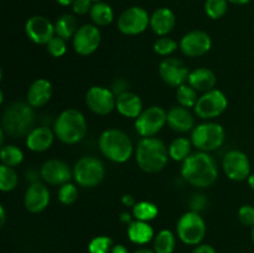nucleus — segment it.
Masks as SVG:
<instances>
[{
  "label": "nucleus",
  "mask_w": 254,
  "mask_h": 253,
  "mask_svg": "<svg viewBox=\"0 0 254 253\" xmlns=\"http://www.w3.org/2000/svg\"><path fill=\"white\" fill-rule=\"evenodd\" d=\"M181 175L195 188H210L218 178L217 164L208 153L197 151L183 161Z\"/></svg>",
  "instance_id": "f257e3e1"
},
{
  "label": "nucleus",
  "mask_w": 254,
  "mask_h": 253,
  "mask_svg": "<svg viewBox=\"0 0 254 253\" xmlns=\"http://www.w3.org/2000/svg\"><path fill=\"white\" fill-rule=\"evenodd\" d=\"M34 107L27 102H12L2 112L1 129L12 138L27 136L35 128Z\"/></svg>",
  "instance_id": "f03ea898"
},
{
  "label": "nucleus",
  "mask_w": 254,
  "mask_h": 253,
  "mask_svg": "<svg viewBox=\"0 0 254 253\" xmlns=\"http://www.w3.org/2000/svg\"><path fill=\"white\" fill-rule=\"evenodd\" d=\"M169 148L155 136L141 138L135 149V160L139 168L149 174H155L168 165Z\"/></svg>",
  "instance_id": "7ed1b4c3"
},
{
  "label": "nucleus",
  "mask_w": 254,
  "mask_h": 253,
  "mask_svg": "<svg viewBox=\"0 0 254 253\" xmlns=\"http://www.w3.org/2000/svg\"><path fill=\"white\" fill-rule=\"evenodd\" d=\"M101 153L117 164H123L131 158L134 151L133 143L130 138L119 129H106L101 134L98 140Z\"/></svg>",
  "instance_id": "20e7f679"
},
{
  "label": "nucleus",
  "mask_w": 254,
  "mask_h": 253,
  "mask_svg": "<svg viewBox=\"0 0 254 253\" xmlns=\"http://www.w3.org/2000/svg\"><path fill=\"white\" fill-rule=\"evenodd\" d=\"M54 131L62 143L77 144L87 133L86 117L78 109H66L55 121Z\"/></svg>",
  "instance_id": "39448f33"
},
{
  "label": "nucleus",
  "mask_w": 254,
  "mask_h": 253,
  "mask_svg": "<svg viewBox=\"0 0 254 253\" xmlns=\"http://www.w3.org/2000/svg\"><path fill=\"white\" fill-rule=\"evenodd\" d=\"M226 138V131L223 126L213 122H206V123L198 124L191 130V141L198 151H210L217 150L223 145Z\"/></svg>",
  "instance_id": "423d86ee"
},
{
  "label": "nucleus",
  "mask_w": 254,
  "mask_h": 253,
  "mask_svg": "<svg viewBox=\"0 0 254 253\" xmlns=\"http://www.w3.org/2000/svg\"><path fill=\"white\" fill-rule=\"evenodd\" d=\"M73 178L82 188H96L103 181L106 169L96 156H83L73 166Z\"/></svg>",
  "instance_id": "0eeeda50"
},
{
  "label": "nucleus",
  "mask_w": 254,
  "mask_h": 253,
  "mask_svg": "<svg viewBox=\"0 0 254 253\" xmlns=\"http://www.w3.org/2000/svg\"><path fill=\"white\" fill-rule=\"evenodd\" d=\"M176 232L183 243L189 246H198L206 236L205 220L196 211L185 212L179 218Z\"/></svg>",
  "instance_id": "6e6552de"
},
{
  "label": "nucleus",
  "mask_w": 254,
  "mask_h": 253,
  "mask_svg": "<svg viewBox=\"0 0 254 253\" xmlns=\"http://www.w3.org/2000/svg\"><path fill=\"white\" fill-rule=\"evenodd\" d=\"M168 123V112L159 106L144 109L135 119V130L143 138L154 136Z\"/></svg>",
  "instance_id": "1a4fd4ad"
},
{
  "label": "nucleus",
  "mask_w": 254,
  "mask_h": 253,
  "mask_svg": "<svg viewBox=\"0 0 254 253\" xmlns=\"http://www.w3.org/2000/svg\"><path fill=\"white\" fill-rule=\"evenodd\" d=\"M117 26L122 34L135 36L144 32L150 26V16L144 7H128L119 15Z\"/></svg>",
  "instance_id": "9d476101"
},
{
  "label": "nucleus",
  "mask_w": 254,
  "mask_h": 253,
  "mask_svg": "<svg viewBox=\"0 0 254 253\" xmlns=\"http://www.w3.org/2000/svg\"><path fill=\"white\" fill-rule=\"evenodd\" d=\"M227 106L228 99L226 94L220 89L213 88L203 93L198 98L193 111H195L196 116L200 117L201 119L210 121V119H215L221 116L226 111Z\"/></svg>",
  "instance_id": "9b49d317"
},
{
  "label": "nucleus",
  "mask_w": 254,
  "mask_h": 253,
  "mask_svg": "<svg viewBox=\"0 0 254 253\" xmlns=\"http://www.w3.org/2000/svg\"><path fill=\"white\" fill-rule=\"evenodd\" d=\"M87 107L98 116H107L116 108L117 96L113 91L103 86H93L87 91L84 97Z\"/></svg>",
  "instance_id": "f8f14e48"
},
{
  "label": "nucleus",
  "mask_w": 254,
  "mask_h": 253,
  "mask_svg": "<svg viewBox=\"0 0 254 253\" xmlns=\"http://www.w3.org/2000/svg\"><path fill=\"white\" fill-rule=\"evenodd\" d=\"M102 41V35L98 26L93 24H84L78 27L72 39L74 51L81 56H89L97 51Z\"/></svg>",
  "instance_id": "ddd939ff"
},
{
  "label": "nucleus",
  "mask_w": 254,
  "mask_h": 253,
  "mask_svg": "<svg viewBox=\"0 0 254 253\" xmlns=\"http://www.w3.org/2000/svg\"><path fill=\"white\" fill-rule=\"evenodd\" d=\"M222 168L228 179L233 181L247 180L251 175V161L241 150H230L222 160Z\"/></svg>",
  "instance_id": "4468645a"
},
{
  "label": "nucleus",
  "mask_w": 254,
  "mask_h": 253,
  "mask_svg": "<svg viewBox=\"0 0 254 253\" xmlns=\"http://www.w3.org/2000/svg\"><path fill=\"white\" fill-rule=\"evenodd\" d=\"M212 46L211 36L202 30H193L184 35L180 41V50L188 57H200L207 54Z\"/></svg>",
  "instance_id": "2eb2a0df"
},
{
  "label": "nucleus",
  "mask_w": 254,
  "mask_h": 253,
  "mask_svg": "<svg viewBox=\"0 0 254 253\" xmlns=\"http://www.w3.org/2000/svg\"><path fill=\"white\" fill-rule=\"evenodd\" d=\"M159 74L161 79L170 87H180L188 81L190 72L181 60L168 57L159 64Z\"/></svg>",
  "instance_id": "dca6fc26"
},
{
  "label": "nucleus",
  "mask_w": 254,
  "mask_h": 253,
  "mask_svg": "<svg viewBox=\"0 0 254 253\" xmlns=\"http://www.w3.org/2000/svg\"><path fill=\"white\" fill-rule=\"evenodd\" d=\"M25 32L27 37L36 45H47L56 35L55 24L41 15L31 16L25 24Z\"/></svg>",
  "instance_id": "f3484780"
},
{
  "label": "nucleus",
  "mask_w": 254,
  "mask_h": 253,
  "mask_svg": "<svg viewBox=\"0 0 254 253\" xmlns=\"http://www.w3.org/2000/svg\"><path fill=\"white\" fill-rule=\"evenodd\" d=\"M40 174L41 178L50 185H64L69 183L73 176V171L69 169V166L59 159H51L42 164Z\"/></svg>",
  "instance_id": "a211bd4d"
},
{
  "label": "nucleus",
  "mask_w": 254,
  "mask_h": 253,
  "mask_svg": "<svg viewBox=\"0 0 254 253\" xmlns=\"http://www.w3.org/2000/svg\"><path fill=\"white\" fill-rule=\"evenodd\" d=\"M50 201H51V195L49 189L39 181L32 183L27 188L24 196L25 208L31 213L42 212L49 206Z\"/></svg>",
  "instance_id": "6ab92c4d"
},
{
  "label": "nucleus",
  "mask_w": 254,
  "mask_h": 253,
  "mask_svg": "<svg viewBox=\"0 0 254 253\" xmlns=\"http://www.w3.org/2000/svg\"><path fill=\"white\" fill-rule=\"evenodd\" d=\"M52 97V83L46 78H39L27 89V103L34 108H40L49 103Z\"/></svg>",
  "instance_id": "aec40b11"
},
{
  "label": "nucleus",
  "mask_w": 254,
  "mask_h": 253,
  "mask_svg": "<svg viewBox=\"0 0 254 253\" xmlns=\"http://www.w3.org/2000/svg\"><path fill=\"white\" fill-rule=\"evenodd\" d=\"M55 131L49 126H35L26 136V146L35 153H42L51 148L55 139Z\"/></svg>",
  "instance_id": "412c9836"
},
{
  "label": "nucleus",
  "mask_w": 254,
  "mask_h": 253,
  "mask_svg": "<svg viewBox=\"0 0 254 253\" xmlns=\"http://www.w3.org/2000/svg\"><path fill=\"white\" fill-rule=\"evenodd\" d=\"M168 124L173 130L179 133H188L195 128V119L190 109L175 106L168 112Z\"/></svg>",
  "instance_id": "4be33fe9"
},
{
  "label": "nucleus",
  "mask_w": 254,
  "mask_h": 253,
  "mask_svg": "<svg viewBox=\"0 0 254 253\" xmlns=\"http://www.w3.org/2000/svg\"><path fill=\"white\" fill-rule=\"evenodd\" d=\"M116 109L126 118L136 119L143 112V102L138 94L127 91L117 96Z\"/></svg>",
  "instance_id": "5701e85b"
},
{
  "label": "nucleus",
  "mask_w": 254,
  "mask_h": 253,
  "mask_svg": "<svg viewBox=\"0 0 254 253\" xmlns=\"http://www.w3.org/2000/svg\"><path fill=\"white\" fill-rule=\"evenodd\" d=\"M176 17L169 7H159L150 15V29L158 36H166L174 30Z\"/></svg>",
  "instance_id": "b1692460"
},
{
  "label": "nucleus",
  "mask_w": 254,
  "mask_h": 253,
  "mask_svg": "<svg viewBox=\"0 0 254 253\" xmlns=\"http://www.w3.org/2000/svg\"><path fill=\"white\" fill-rule=\"evenodd\" d=\"M188 82L197 92L206 93V92L215 88L216 83H217V77L212 69L201 67V68H196L190 72Z\"/></svg>",
  "instance_id": "393cba45"
},
{
  "label": "nucleus",
  "mask_w": 254,
  "mask_h": 253,
  "mask_svg": "<svg viewBox=\"0 0 254 253\" xmlns=\"http://www.w3.org/2000/svg\"><path fill=\"white\" fill-rule=\"evenodd\" d=\"M128 237L135 245H146L155 237V235L154 228L148 222L135 220L128 225Z\"/></svg>",
  "instance_id": "a878e982"
},
{
  "label": "nucleus",
  "mask_w": 254,
  "mask_h": 253,
  "mask_svg": "<svg viewBox=\"0 0 254 253\" xmlns=\"http://www.w3.org/2000/svg\"><path fill=\"white\" fill-rule=\"evenodd\" d=\"M92 21L97 26H108L114 20V11L109 4L104 1L93 2L92 9L89 11Z\"/></svg>",
  "instance_id": "bb28decb"
},
{
  "label": "nucleus",
  "mask_w": 254,
  "mask_h": 253,
  "mask_svg": "<svg viewBox=\"0 0 254 253\" xmlns=\"http://www.w3.org/2000/svg\"><path fill=\"white\" fill-rule=\"evenodd\" d=\"M77 30H78L77 20L72 14L61 15L56 20V22H55V31H56V35L62 37V39H64L66 41L69 39H73Z\"/></svg>",
  "instance_id": "cd10ccee"
},
{
  "label": "nucleus",
  "mask_w": 254,
  "mask_h": 253,
  "mask_svg": "<svg viewBox=\"0 0 254 253\" xmlns=\"http://www.w3.org/2000/svg\"><path fill=\"white\" fill-rule=\"evenodd\" d=\"M191 146H192L191 139L184 136L176 138L169 145V155L175 161H185L191 155Z\"/></svg>",
  "instance_id": "c85d7f7f"
},
{
  "label": "nucleus",
  "mask_w": 254,
  "mask_h": 253,
  "mask_svg": "<svg viewBox=\"0 0 254 253\" xmlns=\"http://www.w3.org/2000/svg\"><path fill=\"white\" fill-rule=\"evenodd\" d=\"M176 246V238L171 231L161 230L154 237V251L155 253H173Z\"/></svg>",
  "instance_id": "c756f323"
},
{
  "label": "nucleus",
  "mask_w": 254,
  "mask_h": 253,
  "mask_svg": "<svg viewBox=\"0 0 254 253\" xmlns=\"http://www.w3.org/2000/svg\"><path fill=\"white\" fill-rule=\"evenodd\" d=\"M131 213L135 220L149 222V221L156 218V216L159 215V208L155 203L150 202V201H140L133 206Z\"/></svg>",
  "instance_id": "7c9ffc66"
},
{
  "label": "nucleus",
  "mask_w": 254,
  "mask_h": 253,
  "mask_svg": "<svg viewBox=\"0 0 254 253\" xmlns=\"http://www.w3.org/2000/svg\"><path fill=\"white\" fill-rule=\"evenodd\" d=\"M0 160H1L2 165L10 166V168H15V166L20 165L24 160V153L21 149L16 145H9L1 146L0 150Z\"/></svg>",
  "instance_id": "2f4dec72"
},
{
  "label": "nucleus",
  "mask_w": 254,
  "mask_h": 253,
  "mask_svg": "<svg viewBox=\"0 0 254 253\" xmlns=\"http://www.w3.org/2000/svg\"><path fill=\"white\" fill-rule=\"evenodd\" d=\"M198 98L197 91L195 88L190 86V84H181L180 87H178V91H176V99H178L179 104L181 107H185V108H195L196 103H197Z\"/></svg>",
  "instance_id": "473e14b6"
},
{
  "label": "nucleus",
  "mask_w": 254,
  "mask_h": 253,
  "mask_svg": "<svg viewBox=\"0 0 254 253\" xmlns=\"http://www.w3.org/2000/svg\"><path fill=\"white\" fill-rule=\"evenodd\" d=\"M17 185V174L14 168L6 165H0V190L2 192L12 191Z\"/></svg>",
  "instance_id": "72a5a7b5"
},
{
  "label": "nucleus",
  "mask_w": 254,
  "mask_h": 253,
  "mask_svg": "<svg viewBox=\"0 0 254 253\" xmlns=\"http://www.w3.org/2000/svg\"><path fill=\"white\" fill-rule=\"evenodd\" d=\"M228 10L227 0H206L205 12L210 19L218 20L226 15Z\"/></svg>",
  "instance_id": "f704fd0d"
},
{
  "label": "nucleus",
  "mask_w": 254,
  "mask_h": 253,
  "mask_svg": "<svg viewBox=\"0 0 254 253\" xmlns=\"http://www.w3.org/2000/svg\"><path fill=\"white\" fill-rule=\"evenodd\" d=\"M178 44L175 40L168 36H160L154 42V51L159 56H169L178 50Z\"/></svg>",
  "instance_id": "c9c22d12"
},
{
  "label": "nucleus",
  "mask_w": 254,
  "mask_h": 253,
  "mask_svg": "<svg viewBox=\"0 0 254 253\" xmlns=\"http://www.w3.org/2000/svg\"><path fill=\"white\" fill-rule=\"evenodd\" d=\"M113 248V241L107 236H97L88 243L89 253H109Z\"/></svg>",
  "instance_id": "e433bc0d"
},
{
  "label": "nucleus",
  "mask_w": 254,
  "mask_h": 253,
  "mask_svg": "<svg viewBox=\"0 0 254 253\" xmlns=\"http://www.w3.org/2000/svg\"><path fill=\"white\" fill-rule=\"evenodd\" d=\"M57 195H59L60 202H62L64 205H72L73 202H76L77 197H78V189L74 184L66 183L61 185Z\"/></svg>",
  "instance_id": "4c0bfd02"
},
{
  "label": "nucleus",
  "mask_w": 254,
  "mask_h": 253,
  "mask_svg": "<svg viewBox=\"0 0 254 253\" xmlns=\"http://www.w3.org/2000/svg\"><path fill=\"white\" fill-rule=\"evenodd\" d=\"M47 51L51 55L52 57H62L67 51V45L66 40L62 39V37L55 35L51 40L49 41V44L46 45Z\"/></svg>",
  "instance_id": "58836bf2"
},
{
  "label": "nucleus",
  "mask_w": 254,
  "mask_h": 253,
  "mask_svg": "<svg viewBox=\"0 0 254 253\" xmlns=\"http://www.w3.org/2000/svg\"><path fill=\"white\" fill-rule=\"evenodd\" d=\"M238 220L243 226L253 227L254 226V206L243 205L238 210Z\"/></svg>",
  "instance_id": "ea45409f"
},
{
  "label": "nucleus",
  "mask_w": 254,
  "mask_h": 253,
  "mask_svg": "<svg viewBox=\"0 0 254 253\" xmlns=\"http://www.w3.org/2000/svg\"><path fill=\"white\" fill-rule=\"evenodd\" d=\"M93 1L92 0H74L72 4V10L77 15H86L91 11Z\"/></svg>",
  "instance_id": "a19ab883"
},
{
  "label": "nucleus",
  "mask_w": 254,
  "mask_h": 253,
  "mask_svg": "<svg viewBox=\"0 0 254 253\" xmlns=\"http://www.w3.org/2000/svg\"><path fill=\"white\" fill-rule=\"evenodd\" d=\"M206 205V198L203 197V195H195V197L191 200V206H192V211H198L202 210Z\"/></svg>",
  "instance_id": "79ce46f5"
},
{
  "label": "nucleus",
  "mask_w": 254,
  "mask_h": 253,
  "mask_svg": "<svg viewBox=\"0 0 254 253\" xmlns=\"http://www.w3.org/2000/svg\"><path fill=\"white\" fill-rule=\"evenodd\" d=\"M192 253H216V250L210 245H198Z\"/></svg>",
  "instance_id": "37998d69"
},
{
  "label": "nucleus",
  "mask_w": 254,
  "mask_h": 253,
  "mask_svg": "<svg viewBox=\"0 0 254 253\" xmlns=\"http://www.w3.org/2000/svg\"><path fill=\"white\" fill-rule=\"evenodd\" d=\"M122 203H123L124 206H127V207H131L133 208V206L135 205V200H134V197L131 195H129V193H126V195L122 196Z\"/></svg>",
  "instance_id": "c03bdc74"
},
{
  "label": "nucleus",
  "mask_w": 254,
  "mask_h": 253,
  "mask_svg": "<svg viewBox=\"0 0 254 253\" xmlns=\"http://www.w3.org/2000/svg\"><path fill=\"white\" fill-rule=\"evenodd\" d=\"M111 253H128V250H127L126 246L123 245H114Z\"/></svg>",
  "instance_id": "a18cd8bd"
},
{
  "label": "nucleus",
  "mask_w": 254,
  "mask_h": 253,
  "mask_svg": "<svg viewBox=\"0 0 254 253\" xmlns=\"http://www.w3.org/2000/svg\"><path fill=\"white\" fill-rule=\"evenodd\" d=\"M119 218H121V221L123 223H130V222H133V221H131V215L129 212H122L121 213V216H119Z\"/></svg>",
  "instance_id": "49530a36"
},
{
  "label": "nucleus",
  "mask_w": 254,
  "mask_h": 253,
  "mask_svg": "<svg viewBox=\"0 0 254 253\" xmlns=\"http://www.w3.org/2000/svg\"><path fill=\"white\" fill-rule=\"evenodd\" d=\"M5 218H6L5 208H4V206L0 205V225H1V227L5 225Z\"/></svg>",
  "instance_id": "de8ad7c7"
},
{
  "label": "nucleus",
  "mask_w": 254,
  "mask_h": 253,
  "mask_svg": "<svg viewBox=\"0 0 254 253\" xmlns=\"http://www.w3.org/2000/svg\"><path fill=\"white\" fill-rule=\"evenodd\" d=\"M227 1L235 5H246L248 4V2L252 1V0H227Z\"/></svg>",
  "instance_id": "09e8293b"
},
{
  "label": "nucleus",
  "mask_w": 254,
  "mask_h": 253,
  "mask_svg": "<svg viewBox=\"0 0 254 253\" xmlns=\"http://www.w3.org/2000/svg\"><path fill=\"white\" fill-rule=\"evenodd\" d=\"M74 0H56L57 4L62 5V6H69V5L73 4Z\"/></svg>",
  "instance_id": "8fccbe9b"
},
{
  "label": "nucleus",
  "mask_w": 254,
  "mask_h": 253,
  "mask_svg": "<svg viewBox=\"0 0 254 253\" xmlns=\"http://www.w3.org/2000/svg\"><path fill=\"white\" fill-rule=\"evenodd\" d=\"M247 181H248V185H250V188L254 191V173L251 174V175L248 176Z\"/></svg>",
  "instance_id": "3c124183"
},
{
  "label": "nucleus",
  "mask_w": 254,
  "mask_h": 253,
  "mask_svg": "<svg viewBox=\"0 0 254 253\" xmlns=\"http://www.w3.org/2000/svg\"><path fill=\"white\" fill-rule=\"evenodd\" d=\"M134 253H155V251H151V250H148V248H140V250L135 251Z\"/></svg>",
  "instance_id": "603ef678"
},
{
  "label": "nucleus",
  "mask_w": 254,
  "mask_h": 253,
  "mask_svg": "<svg viewBox=\"0 0 254 253\" xmlns=\"http://www.w3.org/2000/svg\"><path fill=\"white\" fill-rule=\"evenodd\" d=\"M251 236H252V242L254 245V226L252 227V232H251Z\"/></svg>",
  "instance_id": "864d4df0"
},
{
  "label": "nucleus",
  "mask_w": 254,
  "mask_h": 253,
  "mask_svg": "<svg viewBox=\"0 0 254 253\" xmlns=\"http://www.w3.org/2000/svg\"><path fill=\"white\" fill-rule=\"evenodd\" d=\"M93 2H97V1H102V0H92Z\"/></svg>",
  "instance_id": "5fc2aeb1"
}]
</instances>
